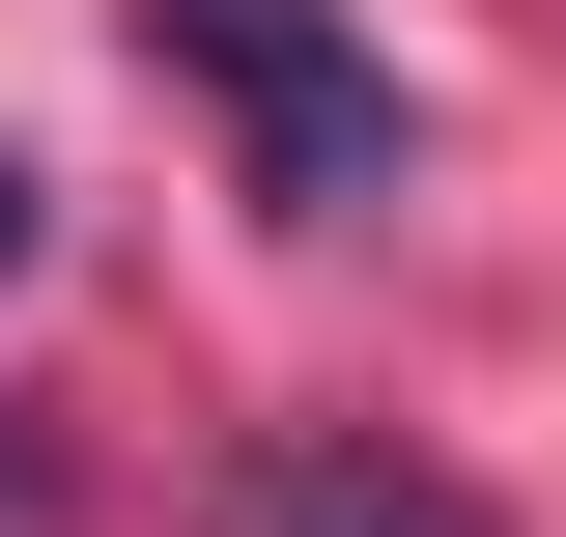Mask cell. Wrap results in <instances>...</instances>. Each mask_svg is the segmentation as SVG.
Returning <instances> with one entry per match:
<instances>
[{
  "label": "cell",
  "instance_id": "obj_1",
  "mask_svg": "<svg viewBox=\"0 0 566 537\" xmlns=\"http://www.w3.org/2000/svg\"><path fill=\"white\" fill-rule=\"evenodd\" d=\"M142 57L227 114L255 227H368V199H397V57H368L340 0H142Z\"/></svg>",
  "mask_w": 566,
  "mask_h": 537
},
{
  "label": "cell",
  "instance_id": "obj_2",
  "mask_svg": "<svg viewBox=\"0 0 566 537\" xmlns=\"http://www.w3.org/2000/svg\"><path fill=\"white\" fill-rule=\"evenodd\" d=\"M227 537H510V509L424 453V424H255V453H227Z\"/></svg>",
  "mask_w": 566,
  "mask_h": 537
},
{
  "label": "cell",
  "instance_id": "obj_3",
  "mask_svg": "<svg viewBox=\"0 0 566 537\" xmlns=\"http://www.w3.org/2000/svg\"><path fill=\"white\" fill-rule=\"evenodd\" d=\"M0 283H29V170H0Z\"/></svg>",
  "mask_w": 566,
  "mask_h": 537
}]
</instances>
